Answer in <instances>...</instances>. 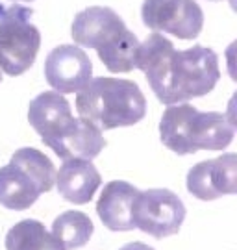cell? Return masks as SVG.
<instances>
[{
  "label": "cell",
  "instance_id": "1",
  "mask_svg": "<svg viewBox=\"0 0 237 250\" xmlns=\"http://www.w3.org/2000/svg\"><path fill=\"white\" fill-rule=\"evenodd\" d=\"M135 69L145 72L161 104H180L208 95L220 78L219 58L211 48L194 45L176 50L159 32L139 43Z\"/></svg>",
  "mask_w": 237,
  "mask_h": 250
},
{
  "label": "cell",
  "instance_id": "2",
  "mask_svg": "<svg viewBox=\"0 0 237 250\" xmlns=\"http://www.w3.org/2000/svg\"><path fill=\"white\" fill-rule=\"evenodd\" d=\"M234 125L226 115L200 111L187 102L167 106L159 123L161 143L178 156L198 150H224L234 141Z\"/></svg>",
  "mask_w": 237,
  "mask_h": 250
},
{
  "label": "cell",
  "instance_id": "3",
  "mask_svg": "<svg viewBox=\"0 0 237 250\" xmlns=\"http://www.w3.org/2000/svg\"><path fill=\"white\" fill-rule=\"evenodd\" d=\"M70 34L78 45L95 48L108 71L130 72L135 69L139 39L111 8L93 6L80 11Z\"/></svg>",
  "mask_w": 237,
  "mask_h": 250
},
{
  "label": "cell",
  "instance_id": "4",
  "mask_svg": "<svg viewBox=\"0 0 237 250\" xmlns=\"http://www.w3.org/2000/svg\"><path fill=\"white\" fill-rule=\"evenodd\" d=\"M76 111L98 130L133 126L147 113V100L132 80L91 78L78 91Z\"/></svg>",
  "mask_w": 237,
  "mask_h": 250
},
{
  "label": "cell",
  "instance_id": "5",
  "mask_svg": "<svg viewBox=\"0 0 237 250\" xmlns=\"http://www.w3.org/2000/svg\"><path fill=\"white\" fill-rule=\"evenodd\" d=\"M54 163L41 150L24 146L15 150L6 167L0 169V204L22 211L54 188Z\"/></svg>",
  "mask_w": 237,
  "mask_h": 250
},
{
  "label": "cell",
  "instance_id": "6",
  "mask_svg": "<svg viewBox=\"0 0 237 250\" xmlns=\"http://www.w3.org/2000/svg\"><path fill=\"white\" fill-rule=\"evenodd\" d=\"M32 15L24 6H0V67L9 76L26 72L35 63L41 34L32 24Z\"/></svg>",
  "mask_w": 237,
  "mask_h": 250
},
{
  "label": "cell",
  "instance_id": "7",
  "mask_svg": "<svg viewBox=\"0 0 237 250\" xmlns=\"http://www.w3.org/2000/svg\"><path fill=\"white\" fill-rule=\"evenodd\" d=\"M133 226L156 239L180 232L185 219L182 198L169 189L139 191L133 202Z\"/></svg>",
  "mask_w": 237,
  "mask_h": 250
},
{
  "label": "cell",
  "instance_id": "8",
  "mask_svg": "<svg viewBox=\"0 0 237 250\" xmlns=\"http://www.w3.org/2000/svg\"><path fill=\"white\" fill-rule=\"evenodd\" d=\"M141 17L150 30L178 39H194L204 26L202 8L194 0H145Z\"/></svg>",
  "mask_w": 237,
  "mask_h": 250
},
{
  "label": "cell",
  "instance_id": "9",
  "mask_svg": "<svg viewBox=\"0 0 237 250\" xmlns=\"http://www.w3.org/2000/svg\"><path fill=\"white\" fill-rule=\"evenodd\" d=\"M44 78L56 93H78L93 78V63L80 46L60 45L46 56Z\"/></svg>",
  "mask_w": 237,
  "mask_h": 250
},
{
  "label": "cell",
  "instance_id": "10",
  "mask_svg": "<svg viewBox=\"0 0 237 250\" xmlns=\"http://www.w3.org/2000/svg\"><path fill=\"white\" fill-rule=\"evenodd\" d=\"M187 191L198 200H215L237 193V154L196 163L187 174Z\"/></svg>",
  "mask_w": 237,
  "mask_h": 250
},
{
  "label": "cell",
  "instance_id": "11",
  "mask_svg": "<svg viewBox=\"0 0 237 250\" xmlns=\"http://www.w3.org/2000/svg\"><path fill=\"white\" fill-rule=\"evenodd\" d=\"M139 189L123 180H113L106 184L97 202V213L108 230L111 232H130L133 230V202Z\"/></svg>",
  "mask_w": 237,
  "mask_h": 250
},
{
  "label": "cell",
  "instance_id": "12",
  "mask_svg": "<svg viewBox=\"0 0 237 250\" xmlns=\"http://www.w3.org/2000/svg\"><path fill=\"white\" fill-rule=\"evenodd\" d=\"M44 145L52 148L63 160H69V158L93 160L106 146V139L97 126H93L80 117L78 119L74 117L60 134Z\"/></svg>",
  "mask_w": 237,
  "mask_h": 250
},
{
  "label": "cell",
  "instance_id": "13",
  "mask_svg": "<svg viewBox=\"0 0 237 250\" xmlns=\"http://www.w3.org/2000/svg\"><path fill=\"white\" fill-rule=\"evenodd\" d=\"M54 184L65 200L72 204H87L100 188L102 178L91 160L69 158L56 172Z\"/></svg>",
  "mask_w": 237,
  "mask_h": 250
},
{
  "label": "cell",
  "instance_id": "14",
  "mask_svg": "<svg viewBox=\"0 0 237 250\" xmlns=\"http://www.w3.org/2000/svg\"><path fill=\"white\" fill-rule=\"evenodd\" d=\"M72 119L70 104L62 97V93L56 91H44L37 95L28 106L30 126H34L35 132L41 135L43 143L54 139Z\"/></svg>",
  "mask_w": 237,
  "mask_h": 250
},
{
  "label": "cell",
  "instance_id": "15",
  "mask_svg": "<svg viewBox=\"0 0 237 250\" xmlns=\"http://www.w3.org/2000/svg\"><path fill=\"white\" fill-rule=\"evenodd\" d=\"M6 250H65L63 245L35 219L17 223L6 235Z\"/></svg>",
  "mask_w": 237,
  "mask_h": 250
},
{
  "label": "cell",
  "instance_id": "16",
  "mask_svg": "<svg viewBox=\"0 0 237 250\" xmlns=\"http://www.w3.org/2000/svg\"><path fill=\"white\" fill-rule=\"evenodd\" d=\"M93 221L82 211H65L52 224V235L63 245L65 250H74L84 247L93 235Z\"/></svg>",
  "mask_w": 237,
  "mask_h": 250
},
{
  "label": "cell",
  "instance_id": "17",
  "mask_svg": "<svg viewBox=\"0 0 237 250\" xmlns=\"http://www.w3.org/2000/svg\"><path fill=\"white\" fill-rule=\"evenodd\" d=\"M119 250H154V249L149 247L147 243L135 241V243H128V245H124L123 249H119Z\"/></svg>",
  "mask_w": 237,
  "mask_h": 250
},
{
  "label": "cell",
  "instance_id": "18",
  "mask_svg": "<svg viewBox=\"0 0 237 250\" xmlns=\"http://www.w3.org/2000/svg\"><path fill=\"white\" fill-rule=\"evenodd\" d=\"M24 2H32V0H24Z\"/></svg>",
  "mask_w": 237,
  "mask_h": 250
},
{
  "label": "cell",
  "instance_id": "19",
  "mask_svg": "<svg viewBox=\"0 0 237 250\" xmlns=\"http://www.w3.org/2000/svg\"><path fill=\"white\" fill-rule=\"evenodd\" d=\"M0 82H2V76H0Z\"/></svg>",
  "mask_w": 237,
  "mask_h": 250
}]
</instances>
